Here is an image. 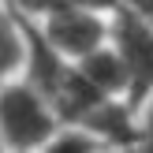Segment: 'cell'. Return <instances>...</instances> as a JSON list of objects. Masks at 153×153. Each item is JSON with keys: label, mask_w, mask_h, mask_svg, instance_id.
I'll use <instances>...</instances> for the list:
<instances>
[{"label": "cell", "mask_w": 153, "mask_h": 153, "mask_svg": "<svg viewBox=\"0 0 153 153\" xmlns=\"http://www.w3.org/2000/svg\"><path fill=\"white\" fill-rule=\"evenodd\" d=\"M11 4H19L22 11H30V15L45 11V7H56V4H67V7H86V11L112 15V11L120 7V0H11Z\"/></svg>", "instance_id": "obj_8"}, {"label": "cell", "mask_w": 153, "mask_h": 153, "mask_svg": "<svg viewBox=\"0 0 153 153\" xmlns=\"http://www.w3.org/2000/svg\"><path fill=\"white\" fill-rule=\"evenodd\" d=\"M120 7H127V11H134V15L153 22V0H120Z\"/></svg>", "instance_id": "obj_10"}, {"label": "cell", "mask_w": 153, "mask_h": 153, "mask_svg": "<svg viewBox=\"0 0 153 153\" xmlns=\"http://www.w3.org/2000/svg\"><path fill=\"white\" fill-rule=\"evenodd\" d=\"M82 127L105 142V149H138V112L123 97H105L82 116Z\"/></svg>", "instance_id": "obj_4"}, {"label": "cell", "mask_w": 153, "mask_h": 153, "mask_svg": "<svg viewBox=\"0 0 153 153\" xmlns=\"http://www.w3.org/2000/svg\"><path fill=\"white\" fill-rule=\"evenodd\" d=\"M101 149H105V142L94 131H86L82 123H60L41 153H101Z\"/></svg>", "instance_id": "obj_7"}, {"label": "cell", "mask_w": 153, "mask_h": 153, "mask_svg": "<svg viewBox=\"0 0 153 153\" xmlns=\"http://www.w3.org/2000/svg\"><path fill=\"white\" fill-rule=\"evenodd\" d=\"M26 60V41H22V26L15 15L11 0H0V82L22 71Z\"/></svg>", "instance_id": "obj_6"}, {"label": "cell", "mask_w": 153, "mask_h": 153, "mask_svg": "<svg viewBox=\"0 0 153 153\" xmlns=\"http://www.w3.org/2000/svg\"><path fill=\"white\" fill-rule=\"evenodd\" d=\"M138 149L153 153V94L142 101V108H138Z\"/></svg>", "instance_id": "obj_9"}, {"label": "cell", "mask_w": 153, "mask_h": 153, "mask_svg": "<svg viewBox=\"0 0 153 153\" xmlns=\"http://www.w3.org/2000/svg\"><path fill=\"white\" fill-rule=\"evenodd\" d=\"M108 41L116 45V52L123 56V67H127L123 101L138 112L142 101L153 94V22L127 11V7H116L108 15Z\"/></svg>", "instance_id": "obj_2"}, {"label": "cell", "mask_w": 153, "mask_h": 153, "mask_svg": "<svg viewBox=\"0 0 153 153\" xmlns=\"http://www.w3.org/2000/svg\"><path fill=\"white\" fill-rule=\"evenodd\" d=\"M79 71L101 90L105 97H123L127 94V67H123V56L116 52L112 41H101L97 49H90L86 56L75 60Z\"/></svg>", "instance_id": "obj_5"}, {"label": "cell", "mask_w": 153, "mask_h": 153, "mask_svg": "<svg viewBox=\"0 0 153 153\" xmlns=\"http://www.w3.org/2000/svg\"><path fill=\"white\" fill-rule=\"evenodd\" d=\"M60 127L49 97L22 75L0 82V149L34 153L45 149L52 131Z\"/></svg>", "instance_id": "obj_1"}, {"label": "cell", "mask_w": 153, "mask_h": 153, "mask_svg": "<svg viewBox=\"0 0 153 153\" xmlns=\"http://www.w3.org/2000/svg\"><path fill=\"white\" fill-rule=\"evenodd\" d=\"M34 22L45 34V41H49L56 52H64L67 60H79V56H86L90 49H97L101 41H108V15L86 11V7L56 4V7L37 11Z\"/></svg>", "instance_id": "obj_3"}]
</instances>
